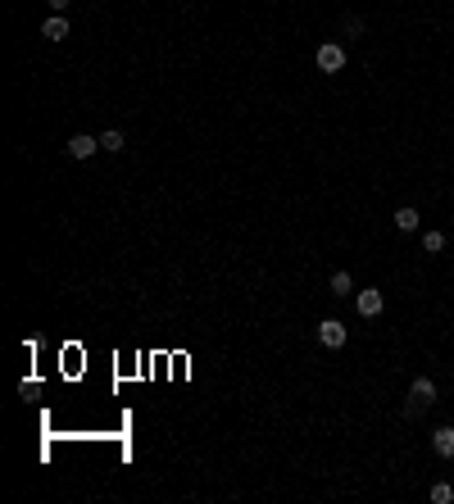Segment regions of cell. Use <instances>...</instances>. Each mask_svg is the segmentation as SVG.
I'll use <instances>...</instances> for the list:
<instances>
[{
	"label": "cell",
	"instance_id": "3",
	"mask_svg": "<svg viewBox=\"0 0 454 504\" xmlns=\"http://www.w3.org/2000/svg\"><path fill=\"white\" fill-rule=\"evenodd\" d=\"M318 69H323V73H341L345 69V51L336 41H323V46H318Z\"/></svg>",
	"mask_w": 454,
	"mask_h": 504
},
{
	"label": "cell",
	"instance_id": "6",
	"mask_svg": "<svg viewBox=\"0 0 454 504\" xmlns=\"http://www.w3.org/2000/svg\"><path fill=\"white\" fill-rule=\"evenodd\" d=\"M41 37H46V41H64V37H69V18H64V14H51V18L41 23Z\"/></svg>",
	"mask_w": 454,
	"mask_h": 504
},
{
	"label": "cell",
	"instance_id": "8",
	"mask_svg": "<svg viewBox=\"0 0 454 504\" xmlns=\"http://www.w3.org/2000/svg\"><path fill=\"white\" fill-rule=\"evenodd\" d=\"M418 223H422V214H418V209H413V205L395 209V227H400V232H413V227H418Z\"/></svg>",
	"mask_w": 454,
	"mask_h": 504
},
{
	"label": "cell",
	"instance_id": "7",
	"mask_svg": "<svg viewBox=\"0 0 454 504\" xmlns=\"http://www.w3.org/2000/svg\"><path fill=\"white\" fill-rule=\"evenodd\" d=\"M432 450H436L441 459H454V427H436L432 432Z\"/></svg>",
	"mask_w": 454,
	"mask_h": 504
},
{
	"label": "cell",
	"instance_id": "1",
	"mask_svg": "<svg viewBox=\"0 0 454 504\" xmlns=\"http://www.w3.org/2000/svg\"><path fill=\"white\" fill-rule=\"evenodd\" d=\"M432 404H436V382H432V377H413V386H409V418L413 413H422V409H432Z\"/></svg>",
	"mask_w": 454,
	"mask_h": 504
},
{
	"label": "cell",
	"instance_id": "14",
	"mask_svg": "<svg viewBox=\"0 0 454 504\" xmlns=\"http://www.w3.org/2000/svg\"><path fill=\"white\" fill-rule=\"evenodd\" d=\"M51 9H55V14H64V9H69V0H51Z\"/></svg>",
	"mask_w": 454,
	"mask_h": 504
},
{
	"label": "cell",
	"instance_id": "5",
	"mask_svg": "<svg viewBox=\"0 0 454 504\" xmlns=\"http://www.w3.org/2000/svg\"><path fill=\"white\" fill-rule=\"evenodd\" d=\"M354 309H359L363 318H378L382 309H386V296H382V291H359V296H354Z\"/></svg>",
	"mask_w": 454,
	"mask_h": 504
},
{
	"label": "cell",
	"instance_id": "11",
	"mask_svg": "<svg viewBox=\"0 0 454 504\" xmlns=\"http://www.w3.org/2000/svg\"><path fill=\"white\" fill-rule=\"evenodd\" d=\"M422 250H427V255H441V250H446V237H441V232H422Z\"/></svg>",
	"mask_w": 454,
	"mask_h": 504
},
{
	"label": "cell",
	"instance_id": "4",
	"mask_svg": "<svg viewBox=\"0 0 454 504\" xmlns=\"http://www.w3.org/2000/svg\"><path fill=\"white\" fill-rule=\"evenodd\" d=\"M64 150L73 154V159H91L95 150H100V137H91V132H77V137H69V145Z\"/></svg>",
	"mask_w": 454,
	"mask_h": 504
},
{
	"label": "cell",
	"instance_id": "12",
	"mask_svg": "<svg viewBox=\"0 0 454 504\" xmlns=\"http://www.w3.org/2000/svg\"><path fill=\"white\" fill-rule=\"evenodd\" d=\"M454 500V486L450 482H436V486H432V504H450Z\"/></svg>",
	"mask_w": 454,
	"mask_h": 504
},
{
	"label": "cell",
	"instance_id": "13",
	"mask_svg": "<svg viewBox=\"0 0 454 504\" xmlns=\"http://www.w3.org/2000/svg\"><path fill=\"white\" fill-rule=\"evenodd\" d=\"M345 32L359 37V32H363V18H354V14H350V18H345Z\"/></svg>",
	"mask_w": 454,
	"mask_h": 504
},
{
	"label": "cell",
	"instance_id": "9",
	"mask_svg": "<svg viewBox=\"0 0 454 504\" xmlns=\"http://www.w3.org/2000/svg\"><path fill=\"white\" fill-rule=\"evenodd\" d=\"M123 145H128V141H123V132H119V128H109V132H100V150H109V154H119V150H123Z\"/></svg>",
	"mask_w": 454,
	"mask_h": 504
},
{
	"label": "cell",
	"instance_id": "2",
	"mask_svg": "<svg viewBox=\"0 0 454 504\" xmlns=\"http://www.w3.org/2000/svg\"><path fill=\"white\" fill-rule=\"evenodd\" d=\"M345 336H350V332H345V323H341V318H323V323H318V341H323L327 350H341V345H345Z\"/></svg>",
	"mask_w": 454,
	"mask_h": 504
},
{
	"label": "cell",
	"instance_id": "10",
	"mask_svg": "<svg viewBox=\"0 0 454 504\" xmlns=\"http://www.w3.org/2000/svg\"><path fill=\"white\" fill-rule=\"evenodd\" d=\"M332 296H354V277L350 273H332Z\"/></svg>",
	"mask_w": 454,
	"mask_h": 504
}]
</instances>
